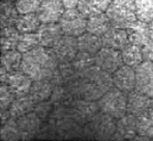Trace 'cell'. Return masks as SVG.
<instances>
[{
    "instance_id": "cell-28",
    "label": "cell",
    "mask_w": 153,
    "mask_h": 141,
    "mask_svg": "<svg viewBox=\"0 0 153 141\" xmlns=\"http://www.w3.org/2000/svg\"><path fill=\"white\" fill-rule=\"evenodd\" d=\"M20 31L17 29L16 26H8L1 28V52L10 51V50H16L18 46L20 38Z\"/></svg>"
},
{
    "instance_id": "cell-10",
    "label": "cell",
    "mask_w": 153,
    "mask_h": 141,
    "mask_svg": "<svg viewBox=\"0 0 153 141\" xmlns=\"http://www.w3.org/2000/svg\"><path fill=\"white\" fill-rule=\"evenodd\" d=\"M74 118L84 127L96 113L100 111L96 101H88L84 99H75L71 106Z\"/></svg>"
},
{
    "instance_id": "cell-25",
    "label": "cell",
    "mask_w": 153,
    "mask_h": 141,
    "mask_svg": "<svg viewBox=\"0 0 153 141\" xmlns=\"http://www.w3.org/2000/svg\"><path fill=\"white\" fill-rule=\"evenodd\" d=\"M53 89L54 85L51 83L50 80H37L33 81L29 94L36 104L39 102L50 100Z\"/></svg>"
},
{
    "instance_id": "cell-1",
    "label": "cell",
    "mask_w": 153,
    "mask_h": 141,
    "mask_svg": "<svg viewBox=\"0 0 153 141\" xmlns=\"http://www.w3.org/2000/svg\"><path fill=\"white\" fill-rule=\"evenodd\" d=\"M65 86L76 99L97 101L114 85L112 75L95 64L83 74L76 75V78Z\"/></svg>"
},
{
    "instance_id": "cell-8",
    "label": "cell",
    "mask_w": 153,
    "mask_h": 141,
    "mask_svg": "<svg viewBox=\"0 0 153 141\" xmlns=\"http://www.w3.org/2000/svg\"><path fill=\"white\" fill-rule=\"evenodd\" d=\"M136 88L138 92L153 97V62L143 61L136 68Z\"/></svg>"
},
{
    "instance_id": "cell-6",
    "label": "cell",
    "mask_w": 153,
    "mask_h": 141,
    "mask_svg": "<svg viewBox=\"0 0 153 141\" xmlns=\"http://www.w3.org/2000/svg\"><path fill=\"white\" fill-rule=\"evenodd\" d=\"M87 19L88 18L83 15L78 8H69L65 10L59 24L65 35L78 38L86 32Z\"/></svg>"
},
{
    "instance_id": "cell-40",
    "label": "cell",
    "mask_w": 153,
    "mask_h": 141,
    "mask_svg": "<svg viewBox=\"0 0 153 141\" xmlns=\"http://www.w3.org/2000/svg\"><path fill=\"white\" fill-rule=\"evenodd\" d=\"M80 0H62L65 10H69V8H76L79 5Z\"/></svg>"
},
{
    "instance_id": "cell-32",
    "label": "cell",
    "mask_w": 153,
    "mask_h": 141,
    "mask_svg": "<svg viewBox=\"0 0 153 141\" xmlns=\"http://www.w3.org/2000/svg\"><path fill=\"white\" fill-rule=\"evenodd\" d=\"M71 63H73L74 68H75L76 74L80 75L85 73L86 70H88L93 65H95V58H94V55H92V54L87 53V52L79 51L76 57L74 58V60L71 61Z\"/></svg>"
},
{
    "instance_id": "cell-26",
    "label": "cell",
    "mask_w": 153,
    "mask_h": 141,
    "mask_svg": "<svg viewBox=\"0 0 153 141\" xmlns=\"http://www.w3.org/2000/svg\"><path fill=\"white\" fill-rule=\"evenodd\" d=\"M136 118L138 135L144 136L148 139L153 138V109L148 108Z\"/></svg>"
},
{
    "instance_id": "cell-12",
    "label": "cell",
    "mask_w": 153,
    "mask_h": 141,
    "mask_svg": "<svg viewBox=\"0 0 153 141\" xmlns=\"http://www.w3.org/2000/svg\"><path fill=\"white\" fill-rule=\"evenodd\" d=\"M52 49L59 62H71L79 52L76 38L64 34Z\"/></svg>"
},
{
    "instance_id": "cell-2",
    "label": "cell",
    "mask_w": 153,
    "mask_h": 141,
    "mask_svg": "<svg viewBox=\"0 0 153 141\" xmlns=\"http://www.w3.org/2000/svg\"><path fill=\"white\" fill-rule=\"evenodd\" d=\"M59 65L52 48L37 46L23 54L21 70L33 81L49 80Z\"/></svg>"
},
{
    "instance_id": "cell-18",
    "label": "cell",
    "mask_w": 153,
    "mask_h": 141,
    "mask_svg": "<svg viewBox=\"0 0 153 141\" xmlns=\"http://www.w3.org/2000/svg\"><path fill=\"white\" fill-rule=\"evenodd\" d=\"M102 40L103 47L112 48V49L121 51L128 44L126 30L112 26L102 36Z\"/></svg>"
},
{
    "instance_id": "cell-22",
    "label": "cell",
    "mask_w": 153,
    "mask_h": 141,
    "mask_svg": "<svg viewBox=\"0 0 153 141\" xmlns=\"http://www.w3.org/2000/svg\"><path fill=\"white\" fill-rule=\"evenodd\" d=\"M112 27V24L108 18L107 14H98L91 16L87 19V32L97 36H102Z\"/></svg>"
},
{
    "instance_id": "cell-5",
    "label": "cell",
    "mask_w": 153,
    "mask_h": 141,
    "mask_svg": "<svg viewBox=\"0 0 153 141\" xmlns=\"http://www.w3.org/2000/svg\"><path fill=\"white\" fill-rule=\"evenodd\" d=\"M96 102L100 112L110 115L115 119L126 114L127 94L119 90L115 86L105 92Z\"/></svg>"
},
{
    "instance_id": "cell-14",
    "label": "cell",
    "mask_w": 153,
    "mask_h": 141,
    "mask_svg": "<svg viewBox=\"0 0 153 141\" xmlns=\"http://www.w3.org/2000/svg\"><path fill=\"white\" fill-rule=\"evenodd\" d=\"M42 122H44L42 119L34 111H31L23 116L17 118V124L22 139H30L38 135L42 129Z\"/></svg>"
},
{
    "instance_id": "cell-34",
    "label": "cell",
    "mask_w": 153,
    "mask_h": 141,
    "mask_svg": "<svg viewBox=\"0 0 153 141\" xmlns=\"http://www.w3.org/2000/svg\"><path fill=\"white\" fill-rule=\"evenodd\" d=\"M137 19L150 23L153 20V0H134Z\"/></svg>"
},
{
    "instance_id": "cell-33",
    "label": "cell",
    "mask_w": 153,
    "mask_h": 141,
    "mask_svg": "<svg viewBox=\"0 0 153 141\" xmlns=\"http://www.w3.org/2000/svg\"><path fill=\"white\" fill-rule=\"evenodd\" d=\"M0 137L1 140H19L22 139L21 133H20L19 127L17 124V119L13 117H10L4 124H1V131H0Z\"/></svg>"
},
{
    "instance_id": "cell-35",
    "label": "cell",
    "mask_w": 153,
    "mask_h": 141,
    "mask_svg": "<svg viewBox=\"0 0 153 141\" xmlns=\"http://www.w3.org/2000/svg\"><path fill=\"white\" fill-rule=\"evenodd\" d=\"M39 46V38H38L37 32L32 33H21L18 43L17 50L22 54L31 51L32 49Z\"/></svg>"
},
{
    "instance_id": "cell-7",
    "label": "cell",
    "mask_w": 153,
    "mask_h": 141,
    "mask_svg": "<svg viewBox=\"0 0 153 141\" xmlns=\"http://www.w3.org/2000/svg\"><path fill=\"white\" fill-rule=\"evenodd\" d=\"M94 58H95V64L100 70L111 75L123 64L121 51L112 49V48L102 47L94 55Z\"/></svg>"
},
{
    "instance_id": "cell-11",
    "label": "cell",
    "mask_w": 153,
    "mask_h": 141,
    "mask_svg": "<svg viewBox=\"0 0 153 141\" xmlns=\"http://www.w3.org/2000/svg\"><path fill=\"white\" fill-rule=\"evenodd\" d=\"M113 85L119 90L128 94L136 88V70L122 64L112 74Z\"/></svg>"
},
{
    "instance_id": "cell-39",
    "label": "cell",
    "mask_w": 153,
    "mask_h": 141,
    "mask_svg": "<svg viewBox=\"0 0 153 141\" xmlns=\"http://www.w3.org/2000/svg\"><path fill=\"white\" fill-rule=\"evenodd\" d=\"M144 61H151L153 62V40L148 42L145 46L142 47Z\"/></svg>"
},
{
    "instance_id": "cell-24",
    "label": "cell",
    "mask_w": 153,
    "mask_h": 141,
    "mask_svg": "<svg viewBox=\"0 0 153 141\" xmlns=\"http://www.w3.org/2000/svg\"><path fill=\"white\" fill-rule=\"evenodd\" d=\"M40 24L42 22L36 13H30L20 14L15 26L20 31V33H32L37 32Z\"/></svg>"
},
{
    "instance_id": "cell-38",
    "label": "cell",
    "mask_w": 153,
    "mask_h": 141,
    "mask_svg": "<svg viewBox=\"0 0 153 141\" xmlns=\"http://www.w3.org/2000/svg\"><path fill=\"white\" fill-rule=\"evenodd\" d=\"M0 94H1V110H8L13 100L16 99V95L13 94L12 90L7 86V84L5 83H1Z\"/></svg>"
},
{
    "instance_id": "cell-19",
    "label": "cell",
    "mask_w": 153,
    "mask_h": 141,
    "mask_svg": "<svg viewBox=\"0 0 153 141\" xmlns=\"http://www.w3.org/2000/svg\"><path fill=\"white\" fill-rule=\"evenodd\" d=\"M148 108H150V98L148 95L142 94L137 89L127 94L126 113L138 116Z\"/></svg>"
},
{
    "instance_id": "cell-21",
    "label": "cell",
    "mask_w": 153,
    "mask_h": 141,
    "mask_svg": "<svg viewBox=\"0 0 153 141\" xmlns=\"http://www.w3.org/2000/svg\"><path fill=\"white\" fill-rule=\"evenodd\" d=\"M35 106V102L31 98L30 94L22 95V97H18L13 100L12 105L8 108L10 111V117L13 118H19L27 113L33 111Z\"/></svg>"
},
{
    "instance_id": "cell-3",
    "label": "cell",
    "mask_w": 153,
    "mask_h": 141,
    "mask_svg": "<svg viewBox=\"0 0 153 141\" xmlns=\"http://www.w3.org/2000/svg\"><path fill=\"white\" fill-rule=\"evenodd\" d=\"M105 14L112 26L117 28L126 29L138 20L134 0H112Z\"/></svg>"
},
{
    "instance_id": "cell-9",
    "label": "cell",
    "mask_w": 153,
    "mask_h": 141,
    "mask_svg": "<svg viewBox=\"0 0 153 141\" xmlns=\"http://www.w3.org/2000/svg\"><path fill=\"white\" fill-rule=\"evenodd\" d=\"M64 12L62 0H42L36 15L42 23H59Z\"/></svg>"
},
{
    "instance_id": "cell-16",
    "label": "cell",
    "mask_w": 153,
    "mask_h": 141,
    "mask_svg": "<svg viewBox=\"0 0 153 141\" xmlns=\"http://www.w3.org/2000/svg\"><path fill=\"white\" fill-rule=\"evenodd\" d=\"M128 43L137 46L143 47L151 40L149 31V23L137 20L126 29Z\"/></svg>"
},
{
    "instance_id": "cell-29",
    "label": "cell",
    "mask_w": 153,
    "mask_h": 141,
    "mask_svg": "<svg viewBox=\"0 0 153 141\" xmlns=\"http://www.w3.org/2000/svg\"><path fill=\"white\" fill-rule=\"evenodd\" d=\"M22 60L23 54L17 49L1 52V67L5 68L8 73L21 70Z\"/></svg>"
},
{
    "instance_id": "cell-36",
    "label": "cell",
    "mask_w": 153,
    "mask_h": 141,
    "mask_svg": "<svg viewBox=\"0 0 153 141\" xmlns=\"http://www.w3.org/2000/svg\"><path fill=\"white\" fill-rule=\"evenodd\" d=\"M42 0H16L15 5L19 14L36 13Z\"/></svg>"
},
{
    "instance_id": "cell-41",
    "label": "cell",
    "mask_w": 153,
    "mask_h": 141,
    "mask_svg": "<svg viewBox=\"0 0 153 141\" xmlns=\"http://www.w3.org/2000/svg\"><path fill=\"white\" fill-rule=\"evenodd\" d=\"M149 31H150V38L153 40V20L149 23Z\"/></svg>"
},
{
    "instance_id": "cell-15",
    "label": "cell",
    "mask_w": 153,
    "mask_h": 141,
    "mask_svg": "<svg viewBox=\"0 0 153 141\" xmlns=\"http://www.w3.org/2000/svg\"><path fill=\"white\" fill-rule=\"evenodd\" d=\"M39 45L47 48H53L64 35L59 23H42L37 30Z\"/></svg>"
},
{
    "instance_id": "cell-27",
    "label": "cell",
    "mask_w": 153,
    "mask_h": 141,
    "mask_svg": "<svg viewBox=\"0 0 153 141\" xmlns=\"http://www.w3.org/2000/svg\"><path fill=\"white\" fill-rule=\"evenodd\" d=\"M121 56H122L123 64H126L134 69H136L144 61L142 47L129 44V43L121 50Z\"/></svg>"
},
{
    "instance_id": "cell-13",
    "label": "cell",
    "mask_w": 153,
    "mask_h": 141,
    "mask_svg": "<svg viewBox=\"0 0 153 141\" xmlns=\"http://www.w3.org/2000/svg\"><path fill=\"white\" fill-rule=\"evenodd\" d=\"M32 83V79L28 75H26L22 70L8 73L7 79L5 82L13 94L16 95V98L29 94Z\"/></svg>"
},
{
    "instance_id": "cell-43",
    "label": "cell",
    "mask_w": 153,
    "mask_h": 141,
    "mask_svg": "<svg viewBox=\"0 0 153 141\" xmlns=\"http://www.w3.org/2000/svg\"><path fill=\"white\" fill-rule=\"evenodd\" d=\"M2 1H10V2H15L16 0H2Z\"/></svg>"
},
{
    "instance_id": "cell-23",
    "label": "cell",
    "mask_w": 153,
    "mask_h": 141,
    "mask_svg": "<svg viewBox=\"0 0 153 141\" xmlns=\"http://www.w3.org/2000/svg\"><path fill=\"white\" fill-rule=\"evenodd\" d=\"M112 0H80L78 10L87 18L107 12Z\"/></svg>"
},
{
    "instance_id": "cell-4",
    "label": "cell",
    "mask_w": 153,
    "mask_h": 141,
    "mask_svg": "<svg viewBox=\"0 0 153 141\" xmlns=\"http://www.w3.org/2000/svg\"><path fill=\"white\" fill-rule=\"evenodd\" d=\"M116 122L112 116L98 111L83 127V136L89 139H111L116 132Z\"/></svg>"
},
{
    "instance_id": "cell-42",
    "label": "cell",
    "mask_w": 153,
    "mask_h": 141,
    "mask_svg": "<svg viewBox=\"0 0 153 141\" xmlns=\"http://www.w3.org/2000/svg\"><path fill=\"white\" fill-rule=\"evenodd\" d=\"M150 108L153 109V97L150 98Z\"/></svg>"
},
{
    "instance_id": "cell-37",
    "label": "cell",
    "mask_w": 153,
    "mask_h": 141,
    "mask_svg": "<svg viewBox=\"0 0 153 141\" xmlns=\"http://www.w3.org/2000/svg\"><path fill=\"white\" fill-rule=\"evenodd\" d=\"M53 109H54L53 103H52L50 100H47V101H42L35 104L33 111L42 118V122H45V120H47L49 118L52 111H53Z\"/></svg>"
},
{
    "instance_id": "cell-17",
    "label": "cell",
    "mask_w": 153,
    "mask_h": 141,
    "mask_svg": "<svg viewBox=\"0 0 153 141\" xmlns=\"http://www.w3.org/2000/svg\"><path fill=\"white\" fill-rule=\"evenodd\" d=\"M137 132V118L134 115L124 114L116 122V132L112 139H134Z\"/></svg>"
},
{
    "instance_id": "cell-20",
    "label": "cell",
    "mask_w": 153,
    "mask_h": 141,
    "mask_svg": "<svg viewBox=\"0 0 153 141\" xmlns=\"http://www.w3.org/2000/svg\"><path fill=\"white\" fill-rule=\"evenodd\" d=\"M78 42V49L79 51L87 52L92 55H95L98 51L103 47L102 40L100 36L92 34L90 32H84L83 34L76 38Z\"/></svg>"
},
{
    "instance_id": "cell-30",
    "label": "cell",
    "mask_w": 153,
    "mask_h": 141,
    "mask_svg": "<svg viewBox=\"0 0 153 141\" xmlns=\"http://www.w3.org/2000/svg\"><path fill=\"white\" fill-rule=\"evenodd\" d=\"M76 98L69 92L65 85H57L54 86L53 92L51 94L50 101L54 106H64L71 107L74 100Z\"/></svg>"
},
{
    "instance_id": "cell-31",
    "label": "cell",
    "mask_w": 153,
    "mask_h": 141,
    "mask_svg": "<svg viewBox=\"0 0 153 141\" xmlns=\"http://www.w3.org/2000/svg\"><path fill=\"white\" fill-rule=\"evenodd\" d=\"M19 15L20 14L16 8L15 2L1 0V28L15 26Z\"/></svg>"
}]
</instances>
